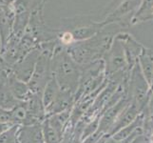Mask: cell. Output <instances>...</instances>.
Returning a JSON list of instances; mask_svg holds the SVG:
<instances>
[{"label": "cell", "mask_w": 153, "mask_h": 143, "mask_svg": "<svg viewBox=\"0 0 153 143\" xmlns=\"http://www.w3.org/2000/svg\"><path fill=\"white\" fill-rule=\"evenodd\" d=\"M116 34L105 30V27L91 38L75 41L66 48L68 54L77 64L86 66L88 64L102 59L109 49Z\"/></svg>", "instance_id": "cell-1"}, {"label": "cell", "mask_w": 153, "mask_h": 143, "mask_svg": "<svg viewBox=\"0 0 153 143\" xmlns=\"http://www.w3.org/2000/svg\"><path fill=\"white\" fill-rule=\"evenodd\" d=\"M82 71L83 67L72 59L68 54L66 47L62 46L58 41L51 58V72L60 89L75 94Z\"/></svg>", "instance_id": "cell-2"}, {"label": "cell", "mask_w": 153, "mask_h": 143, "mask_svg": "<svg viewBox=\"0 0 153 143\" xmlns=\"http://www.w3.org/2000/svg\"><path fill=\"white\" fill-rule=\"evenodd\" d=\"M128 90L130 101L134 102L142 112H144L151 94V89L145 76L142 73L138 61L129 72Z\"/></svg>", "instance_id": "cell-3"}, {"label": "cell", "mask_w": 153, "mask_h": 143, "mask_svg": "<svg viewBox=\"0 0 153 143\" xmlns=\"http://www.w3.org/2000/svg\"><path fill=\"white\" fill-rule=\"evenodd\" d=\"M61 23L64 26L65 30L72 34V37L75 41H83L91 38L100 31L104 29L102 21L95 22V21L88 20L86 17H74L61 19Z\"/></svg>", "instance_id": "cell-4"}, {"label": "cell", "mask_w": 153, "mask_h": 143, "mask_svg": "<svg viewBox=\"0 0 153 143\" xmlns=\"http://www.w3.org/2000/svg\"><path fill=\"white\" fill-rule=\"evenodd\" d=\"M103 60L105 62V76H111L120 72L130 71L128 66V62H126L124 48L121 42L116 37V35L109 49L104 55Z\"/></svg>", "instance_id": "cell-5"}, {"label": "cell", "mask_w": 153, "mask_h": 143, "mask_svg": "<svg viewBox=\"0 0 153 143\" xmlns=\"http://www.w3.org/2000/svg\"><path fill=\"white\" fill-rule=\"evenodd\" d=\"M40 55V47L30 52L22 59L17 61L10 68V72L18 79L29 83L34 72L36 62Z\"/></svg>", "instance_id": "cell-6"}, {"label": "cell", "mask_w": 153, "mask_h": 143, "mask_svg": "<svg viewBox=\"0 0 153 143\" xmlns=\"http://www.w3.org/2000/svg\"><path fill=\"white\" fill-rule=\"evenodd\" d=\"M130 103V98L128 97H125L122 98L118 103H116L114 106L107 109L105 111L101 113L100 115V122L98 131L101 132L104 135H108L110 129L112 128L115 121L117 120L121 113L126 109V107Z\"/></svg>", "instance_id": "cell-7"}, {"label": "cell", "mask_w": 153, "mask_h": 143, "mask_svg": "<svg viewBox=\"0 0 153 143\" xmlns=\"http://www.w3.org/2000/svg\"><path fill=\"white\" fill-rule=\"evenodd\" d=\"M116 37L121 42V44L124 48L128 69L131 70L132 67L136 64V62L138 61L139 55L143 51L144 46L140 44L133 37V35H131L128 33H123L122 31V33L116 34Z\"/></svg>", "instance_id": "cell-8"}, {"label": "cell", "mask_w": 153, "mask_h": 143, "mask_svg": "<svg viewBox=\"0 0 153 143\" xmlns=\"http://www.w3.org/2000/svg\"><path fill=\"white\" fill-rule=\"evenodd\" d=\"M139 4H140L139 0H126L123 3H121L112 13H110L102 21L104 28L115 23H121V25L123 26V24L126 22V21H125L126 17L130 13H132L134 9L136 7H138Z\"/></svg>", "instance_id": "cell-9"}, {"label": "cell", "mask_w": 153, "mask_h": 143, "mask_svg": "<svg viewBox=\"0 0 153 143\" xmlns=\"http://www.w3.org/2000/svg\"><path fill=\"white\" fill-rule=\"evenodd\" d=\"M13 13L8 7V3L0 5V42H1V51L6 48L8 42L12 36L13 30Z\"/></svg>", "instance_id": "cell-10"}, {"label": "cell", "mask_w": 153, "mask_h": 143, "mask_svg": "<svg viewBox=\"0 0 153 143\" xmlns=\"http://www.w3.org/2000/svg\"><path fill=\"white\" fill-rule=\"evenodd\" d=\"M143 113L140 110V108L137 106L134 102L130 101V103L126 106V109L123 111L121 115H119V118H117V120L115 121L114 125L112 126V128L110 129V131L108 132V136H113L115 133H117L118 131H120L121 129L125 128V127L128 126L129 124H131L133 121L138 118V116Z\"/></svg>", "instance_id": "cell-11"}, {"label": "cell", "mask_w": 153, "mask_h": 143, "mask_svg": "<svg viewBox=\"0 0 153 143\" xmlns=\"http://www.w3.org/2000/svg\"><path fill=\"white\" fill-rule=\"evenodd\" d=\"M74 103V94L71 91L60 89L53 103L46 110L47 116L59 114L68 110H71Z\"/></svg>", "instance_id": "cell-12"}, {"label": "cell", "mask_w": 153, "mask_h": 143, "mask_svg": "<svg viewBox=\"0 0 153 143\" xmlns=\"http://www.w3.org/2000/svg\"><path fill=\"white\" fill-rule=\"evenodd\" d=\"M17 136L19 143H45L41 124L20 126Z\"/></svg>", "instance_id": "cell-13"}, {"label": "cell", "mask_w": 153, "mask_h": 143, "mask_svg": "<svg viewBox=\"0 0 153 143\" xmlns=\"http://www.w3.org/2000/svg\"><path fill=\"white\" fill-rule=\"evenodd\" d=\"M9 85L14 97L20 101H27L33 94L29 84L18 79L12 72L9 75Z\"/></svg>", "instance_id": "cell-14"}, {"label": "cell", "mask_w": 153, "mask_h": 143, "mask_svg": "<svg viewBox=\"0 0 153 143\" xmlns=\"http://www.w3.org/2000/svg\"><path fill=\"white\" fill-rule=\"evenodd\" d=\"M153 20V0H141L139 7L131 18V25Z\"/></svg>", "instance_id": "cell-15"}, {"label": "cell", "mask_w": 153, "mask_h": 143, "mask_svg": "<svg viewBox=\"0 0 153 143\" xmlns=\"http://www.w3.org/2000/svg\"><path fill=\"white\" fill-rule=\"evenodd\" d=\"M138 63L142 70V73L145 76L146 79L150 86L152 73H153V51L145 48L142 51L138 58Z\"/></svg>", "instance_id": "cell-16"}, {"label": "cell", "mask_w": 153, "mask_h": 143, "mask_svg": "<svg viewBox=\"0 0 153 143\" xmlns=\"http://www.w3.org/2000/svg\"><path fill=\"white\" fill-rule=\"evenodd\" d=\"M59 91H60V86L58 85L55 78L52 76L51 80L48 82V84L46 85L43 93H42V100H43V104L46 110L53 103Z\"/></svg>", "instance_id": "cell-17"}, {"label": "cell", "mask_w": 153, "mask_h": 143, "mask_svg": "<svg viewBox=\"0 0 153 143\" xmlns=\"http://www.w3.org/2000/svg\"><path fill=\"white\" fill-rule=\"evenodd\" d=\"M42 131H43L45 143H61L63 139V134L60 133L56 128L51 124L49 119H46L41 123Z\"/></svg>", "instance_id": "cell-18"}, {"label": "cell", "mask_w": 153, "mask_h": 143, "mask_svg": "<svg viewBox=\"0 0 153 143\" xmlns=\"http://www.w3.org/2000/svg\"><path fill=\"white\" fill-rule=\"evenodd\" d=\"M13 125L24 126L28 119V106L27 101H20L10 111Z\"/></svg>", "instance_id": "cell-19"}, {"label": "cell", "mask_w": 153, "mask_h": 143, "mask_svg": "<svg viewBox=\"0 0 153 143\" xmlns=\"http://www.w3.org/2000/svg\"><path fill=\"white\" fill-rule=\"evenodd\" d=\"M18 125H13L0 135V143H19L18 142Z\"/></svg>", "instance_id": "cell-20"}, {"label": "cell", "mask_w": 153, "mask_h": 143, "mask_svg": "<svg viewBox=\"0 0 153 143\" xmlns=\"http://www.w3.org/2000/svg\"><path fill=\"white\" fill-rule=\"evenodd\" d=\"M0 124H10V125H13L10 111L0 108Z\"/></svg>", "instance_id": "cell-21"}, {"label": "cell", "mask_w": 153, "mask_h": 143, "mask_svg": "<svg viewBox=\"0 0 153 143\" xmlns=\"http://www.w3.org/2000/svg\"><path fill=\"white\" fill-rule=\"evenodd\" d=\"M131 143H149V136L146 134H143L139 136H137L136 139L131 142Z\"/></svg>", "instance_id": "cell-22"}, {"label": "cell", "mask_w": 153, "mask_h": 143, "mask_svg": "<svg viewBox=\"0 0 153 143\" xmlns=\"http://www.w3.org/2000/svg\"><path fill=\"white\" fill-rule=\"evenodd\" d=\"M150 89H151V92H153V73H152V78H151V82H150Z\"/></svg>", "instance_id": "cell-23"}, {"label": "cell", "mask_w": 153, "mask_h": 143, "mask_svg": "<svg viewBox=\"0 0 153 143\" xmlns=\"http://www.w3.org/2000/svg\"><path fill=\"white\" fill-rule=\"evenodd\" d=\"M5 1H6L7 3H9V2H12V1H13V0H5Z\"/></svg>", "instance_id": "cell-24"}, {"label": "cell", "mask_w": 153, "mask_h": 143, "mask_svg": "<svg viewBox=\"0 0 153 143\" xmlns=\"http://www.w3.org/2000/svg\"><path fill=\"white\" fill-rule=\"evenodd\" d=\"M0 135H1V134H0Z\"/></svg>", "instance_id": "cell-25"}]
</instances>
